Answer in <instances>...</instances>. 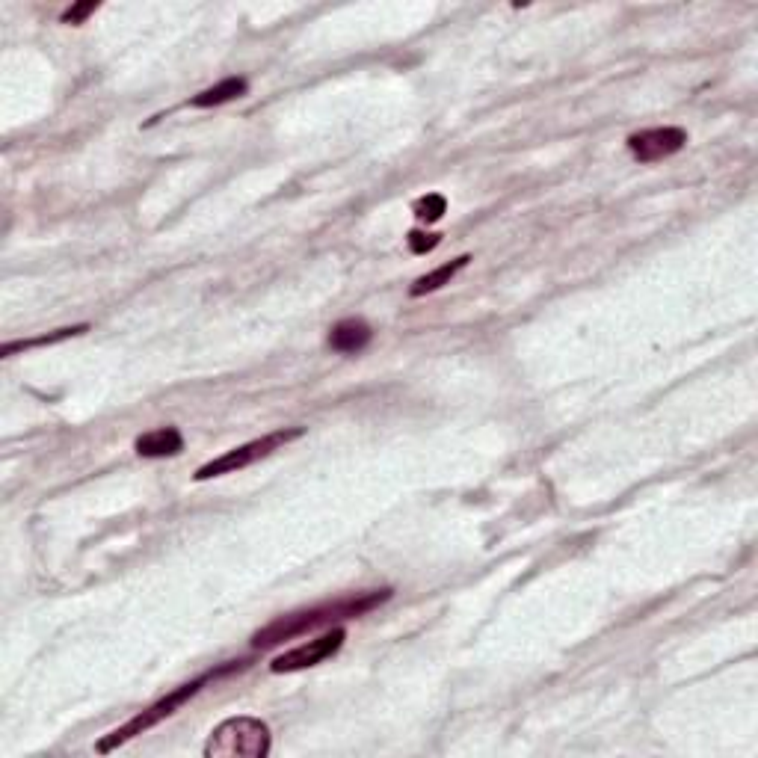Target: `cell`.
<instances>
[{"label":"cell","mask_w":758,"mask_h":758,"mask_svg":"<svg viewBox=\"0 0 758 758\" xmlns=\"http://www.w3.org/2000/svg\"><path fill=\"white\" fill-rule=\"evenodd\" d=\"M687 143V131L667 125V128H649V131H637L628 137V152L634 154L640 163H655L664 157L679 154Z\"/></svg>","instance_id":"6"},{"label":"cell","mask_w":758,"mask_h":758,"mask_svg":"<svg viewBox=\"0 0 758 758\" xmlns=\"http://www.w3.org/2000/svg\"><path fill=\"white\" fill-rule=\"evenodd\" d=\"M234 667H240V664H231V667H226V670H217V673H205V676H199V679H193V682H187V684H181V687H175L172 693H166L163 699H157L154 705H149L146 711H140L134 720H128L125 726H119V729H113L107 738H101L98 741V753L101 756H107V753H113V750H119L122 744H128V741H134L137 735H143V732H149V729H154L157 723H163L166 717H172L181 705H187L205 684L211 682V679H217V676H223V673H228V670H234Z\"/></svg>","instance_id":"2"},{"label":"cell","mask_w":758,"mask_h":758,"mask_svg":"<svg viewBox=\"0 0 758 758\" xmlns=\"http://www.w3.org/2000/svg\"><path fill=\"white\" fill-rule=\"evenodd\" d=\"M344 640H347V631H344V628H332V631H326V634L308 640L303 646H297V649H291V652L273 658L270 670H273V673H300V670H308V667H317V664L335 658V655L341 652Z\"/></svg>","instance_id":"5"},{"label":"cell","mask_w":758,"mask_h":758,"mask_svg":"<svg viewBox=\"0 0 758 758\" xmlns=\"http://www.w3.org/2000/svg\"><path fill=\"white\" fill-rule=\"evenodd\" d=\"M95 9H98V3H95V0L75 3V6H69V9L63 12V21H66V24H83V21H86Z\"/></svg>","instance_id":"14"},{"label":"cell","mask_w":758,"mask_h":758,"mask_svg":"<svg viewBox=\"0 0 758 758\" xmlns=\"http://www.w3.org/2000/svg\"><path fill=\"white\" fill-rule=\"evenodd\" d=\"M300 436H303V427L267 433V436H261V439H255V442H246V445H240V448H231V451H226L223 456H217V459L199 465L196 474H193V480L202 483V480H211V477H223V474H234V471H240V468H249L252 462H258V459L270 456L273 451L285 448L288 442H294V439H300Z\"/></svg>","instance_id":"4"},{"label":"cell","mask_w":758,"mask_h":758,"mask_svg":"<svg viewBox=\"0 0 758 758\" xmlns=\"http://www.w3.org/2000/svg\"><path fill=\"white\" fill-rule=\"evenodd\" d=\"M468 261H471V255H459V258H454L451 264H442V267H436V270L424 273V276H421V279H415V285L409 288V297H427V294L442 291L445 285H451V279H454L456 273H462V270L468 267Z\"/></svg>","instance_id":"9"},{"label":"cell","mask_w":758,"mask_h":758,"mask_svg":"<svg viewBox=\"0 0 758 758\" xmlns=\"http://www.w3.org/2000/svg\"><path fill=\"white\" fill-rule=\"evenodd\" d=\"M273 738L270 726L258 717H228L223 720L208 744H205V758H264L270 756Z\"/></svg>","instance_id":"3"},{"label":"cell","mask_w":758,"mask_h":758,"mask_svg":"<svg viewBox=\"0 0 758 758\" xmlns=\"http://www.w3.org/2000/svg\"><path fill=\"white\" fill-rule=\"evenodd\" d=\"M137 454L149 456V459H163V456H178L184 451V436L178 427H160L152 433H143L134 442Z\"/></svg>","instance_id":"8"},{"label":"cell","mask_w":758,"mask_h":758,"mask_svg":"<svg viewBox=\"0 0 758 758\" xmlns=\"http://www.w3.org/2000/svg\"><path fill=\"white\" fill-rule=\"evenodd\" d=\"M371 338H374V329L359 317H347L329 329V347L335 353H347V356L362 353L371 344Z\"/></svg>","instance_id":"7"},{"label":"cell","mask_w":758,"mask_h":758,"mask_svg":"<svg viewBox=\"0 0 758 758\" xmlns=\"http://www.w3.org/2000/svg\"><path fill=\"white\" fill-rule=\"evenodd\" d=\"M246 89H249L246 77H226V80H220L217 86H211V89L193 95V98H190V107H220V104L243 98Z\"/></svg>","instance_id":"10"},{"label":"cell","mask_w":758,"mask_h":758,"mask_svg":"<svg viewBox=\"0 0 758 758\" xmlns=\"http://www.w3.org/2000/svg\"><path fill=\"white\" fill-rule=\"evenodd\" d=\"M412 214L421 223H439L448 214V199L442 193H427V196H421V199L412 202Z\"/></svg>","instance_id":"12"},{"label":"cell","mask_w":758,"mask_h":758,"mask_svg":"<svg viewBox=\"0 0 758 758\" xmlns=\"http://www.w3.org/2000/svg\"><path fill=\"white\" fill-rule=\"evenodd\" d=\"M89 329V323H80V326H66V329H57V332H48V335H39V338H21V341H6L3 344V356H12V353H21V350H33V347H51V344H60V341H69L75 335H83Z\"/></svg>","instance_id":"11"},{"label":"cell","mask_w":758,"mask_h":758,"mask_svg":"<svg viewBox=\"0 0 758 758\" xmlns=\"http://www.w3.org/2000/svg\"><path fill=\"white\" fill-rule=\"evenodd\" d=\"M391 599V590H371V593H359V596H344V599H335V602H323L317 607H308V610H294L288 616H279L273 619L270 625H264L261 631L252 634V646L255 649H267V646H279L285 640H294L300 634H308L314 628H332L338 622H347V619H359L365 613H371L374 607L385 605Z\"/></svg>","instance_id":"1"},{"label":"cell","mask_w":758,"mask_h":758,"mask_svg":"<svg viewBox=\"0 0 758 758\" xmlns=\"http://www.w3.org/2000/svg\"><path fill=\"white\" fill-rule=\"evenodd\" d=\"M439 243H442L439 234H424V231H409V237H406V246H409V252H415V255L433 252Z\"/></svg>","instance_id":"13"}]
</instances>
